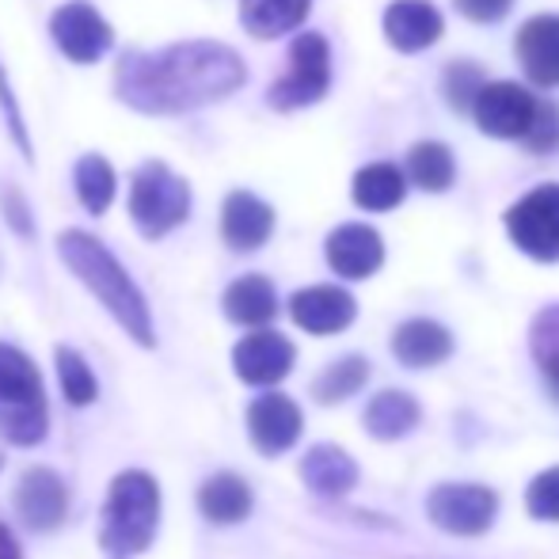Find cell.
Instances as JSON below:
<instances>
[{
    "label": "cell",
    "mask_w": 559,
    "mask_h": 559,
    "mask_svg": "<svg viewBox=\"0 0 559 559\" xmlns=\"http://www.w3.org/2000/svg\"><path fill=\"white\" fill-rule=\"evenodd\" d=\"M301 479L309 491L324 495V499H338L358 484V464L350 453H343L338 445H312L301 461Z\"/></svg>",
    "instance_id": "obj_20"
},
{
    "label": "cell",
    "mask_w": 559,
    "mask_h": 559,
    "mask_svg": "<svg viewBox=\"0 0 559 559\" xmlns=\"http://www.w3.org/2000/svg\"><path fill=\"white\" fill-rule=\"evenodd\" d=\"M456 8L476 23H499L514 8V0H456Z\"/></svg>",
    "instance_id": "obj_34"
},
{
    "label": "cell",
    "mask_w": 559,
    "mask_h": 559,
    "mask_svg": "<svg viewBox=\"0 0 559 559\" xmlns=\"http://www.w3.org/2000/svg\"><path fill=\"white\" fill-rule=\"evenodd\" d=\"M243 61L222 43H179L156 53H130L118 66V96L145 115H179L233 96Z\"/></svg>",
    "instance_id": "obj_1"
},
{
    "label": "cell",
    "mask_w": 559,
    "mask_h": 559,
    "mask_svg": "<svg viewBox=\"0 0 559 559\" xmlns=\"http://www.w3.org/2000/svg\"><path fill=\"white\" fill-rule=\"evenodd\" d=\"M392 354L407 369H430L453 354V335L435 320H407L392 335Z\"/></svg>",
    "instance_id": "obj_19"
},
{
    "label": "cell",
    "mask_w": 559,
    "mask_h": 559,
    "mask_svg": "<svg viewBox=\"0 0 559 559\" xmlns=\"http://www.w3.org/2000/svg\"><path fill=\"white\" fill-rule=\"evenodd\" d=\"M312 0H240V23L255 38H278L301 27Z\"/></svg>",
    "instance_id": "obj_24"
},
{
    "label": "cell",
    "mask_w": 559,
    "mask_h": 559,
    "mask_svg": "<svg viewBox=\"0 0 559 559\" xmlns=\"http://www.w3.org/2000/svg\"><path fill=\"white\" fill-rule=\"evenodd\" d=\"M160 525V487L148 472L130 468L118 472L111 491H107L104 522H99V545L107 559H133L141 556L156 537Z\"/></svg>",
    "instance_id": "obj_3"
},
{
    "label": "cell",
    "mask_w": 559,
    "mask_h": 559,
    "mask_svg": "<svg viewBox=\"0 0 559 559\" xmlns=\"http://www.w3.org/2000/svg\"><path fill=\"white\" fill-rule=\"evenodd\" d=\"M199 510L214 525H236L251 514V487L233 472H217L199 491Z\"/></svg>",
    "instance_id": "obj_23"
},
{
    "label": "cell",
    "mask_w": 559,
    "mask_h": 559,
    "mask_svg": "<svg viewBox=\"0 0 559 559\" xmlns=\"http://www.w3.org/2000/svg\"><path fill=\"white\" fill-rule=\"evenodd\" d=\"M278 312V294L263 274H243L225 289V317L240 328H263Z\"/></svg>",
    "instance_id": "obj_21"
},
{
    "label": "cell",
    "mask_w": 559,
    "mask_h": 559,
    "mask_svg": "<svg viewBox=\"0 0 559 559\" xmlns=\"http://www.w3.org/2000/svg\"><path fill=\"white\" fill-rule=\"evenodd\" d=\"M525 507L540 522H559V464L533 479L530 491H525Z\"/></svg>",
    "instance_id": "obj_31"
},
{
    "label": "cell",
    "mask_w": 559,
    "mask_h": 559,
    "mask_svg": "<svg viewBox=\"0 0 559 559\" xmlns=\"http://www.w3.org/2000/svg\"><path fill=\"white\" fill-rule=\"evenodd\" d=\"M222 233L225 243L233 251H255L271 240L274 233V210L263 199L248 191H233L225 199V214H222Z\"/></svg>",
    "instance_id": "obj_18"
},
{
    "label": "cell",
    "mask_w": 559,
    "mask_h": 559,
    "mask_svg": "<svg viewBox=\"0 0 559 559\" xmlns=\"http://www.w3.org/2000/svg\"><path fill=\"white\" fill-rule=\"evenodd\" d=\"M301 407L282 392H263L255 404L248 407V435L263 456H278L301 438Z\"/></svg>",
    "instance_id": "obj_13"
},
{
    "label": "cell",
    "mask_w": 559,
    "mask_h": 559,
    "mask_svg": "<svg viewBox=\"0 0 559 559\" xmlns=\"http://www.w3.org/2000/svg\"><path fill=\"white\" fill-rule=\"evenodd\" d=\"M427 514L438 530L456 533V537H479L491 530L499 514V499L484 484H442L430 491Z\"/></svg>",
    "instance_id": "obj_8"
},
{
    "label": "cell",
    "mask_w": 559,
    "mask_h": 559,
    "mask_svg": "<svg viewBox=\"0 0 559 559\" xmlns=\"http://www.w3.org/2000/svg\"><path fill=\"white\" fill-rule=\"evenodd\" d=\"M289 317H294V324L305 328L309 335H338L354 324L358 305H354V297L338 286H309V289H297L294 294Z\"/></svg>",
    "instance_id": "obj_14"
},
{
    "label": "cell",
    "mask_w": 559,
    "mask_h": 559,
    "mask_svg": "<svg viewBox=\"0 0 559 559\" xmlns=\"http://www.w3.org/2000/svg\"><path fill=\"white\" fill-rule=\"evenodd\" d=\"M191 214V187L164 164H145L130 187V217L148 240L168 236Z\"/></svg>",
    "instance_id": "obj_5"
},
{
    "label": "cell",
    "mask_w": 559,
    "mask_h": 559,
    "mask_svg": "<svg viewBox=\"0 0 559 559\" xmlns=\"http://www.w3.org/2000/svg\"><path fill=\"white\" fill-rule=\"evenodd\" d=\"M50 35H53V43H58V50L66 53V58L81 61V66L99 61L115 43L107 20L92 4H84V0H73V4H66V8L53 12Z\"/></svg>",
    "instance_id": "obj_10"
},
{
    "label": "cell",
    "mask_w": 559,
    "mask_h": 559,
    "mask_svg": "<svg viewBox=\"0 0 559 559\" xmlns=\"http://www.w3.org/2000/svg\"><path fill=\"white\" fill-rule=\"evenodd\" d=\"M361 423H366V430L377 442H396V438L412 435V430L419 427V404H415L407 392H396V389L377 392V396L369 400Z\"/></svg>",
    "instance_id": "obj_22"
},
{
    "label": "cell",
    "mask_w": 559,
    "mask_h": 559,
    "mask_svg": "<svg viewBox=\"0 0 559 559\" xmlns=\"http://www.w3.org/2000/svg\"><path fill=\"white\" fill-rule=\"evenodd\" d=\"M366 377H369V361L358 358V354H346V358L332 361V366L317 377L312 396H317L320 404H343V400H350L354 392L366 384Z\"/></svg>",
    "instance_id": "obj_27"
},
{
    "label": "cell",
    "mask_w": 559,
    "mask_h": 559,
    "mask_svg": "<svg viewBox=\"0 0 559 559\" xmlns=\"http://www.w3.org/2000/svg\"><path fill=\"white\" fill-rule=\"evenodd\" d=\"M328 88H332V50H328V38L317 35V31H305L289 46L286 76L271 84L266 99H271L274 111H297V107L324 99Z\"/></svg>",
    "instance_id": "obj_6"
},
{
    "label": "cell",
    "mask_w": 559,
    "mask_h": 559,
    "mask_svg": "<svg viewBox=\"0 0 559 559\" xmlns=\"http://www.w3.org/2000/svg\"><path fill=\"white\" fill-rule=\"evenodd\" d=\"M15 510L23 525L35 533H50L66 522L69 514V491L53 468H27L15 487Z\"/></svg>",
    "instance_id": "obj_11"
},
{
    "label": "cell",
    "mask_w": 559,
    "mask_h": 559,
    "mask_svg": "<svg viewBox=\"0 0 559 559\" xmlns=\"http://www.w3.org/2000/svg\"><path fill=\"white\" fill-rule=\"evenodd\" d=\"M0 559H20V545H15L12 530L0 522Z\"/></svg>",
    "instance_id": "obj_35"
},
{
    "label": "cell",
    "mask_w": 559,
    "mask_h": 559,
    "mask_svg": "<svg viewBox=\"0 0 559 559\" xmlns=\"http://www.w3.org/2000/svg\"><path fill=\"white\" fill-rule=\"evenodd\" d=\"M328 263L338 278H369L381 271L384 263V243L377 236V228L369 225H338L328 236Z\"/></svg>",
    "instance_id": "obj_15"
},
{
    "label": "cell",
    "mask_w": 559,
    "mask_h": 559,
    "mask_svg": "<svg viewBox=\"0 0 559 559\" xmlns=\"http://www.w3.org/2000/svg\"><path fill=\"white\" fill-rule=\"evenodd\" d=\"M0 438L20 449L46 438V392L38 366L8 343H0Z\"/></svg>",
    "instance_id": "obj_4"
},
{
    "label": "cell",
    "mask_w": 559,
    "mask_h": 559,
    "mask_svg": "<svg viewBox=\"0 0 559 559\" xmlns=\"http://www.w3.org/2000/svg\"><path fill=\"white\" fill-rule=\"evenodd\" d=\"M61 259L69 263V271L92 289V294L104 301V309L122 324V332L141 346H153L156 332H153V312H148L141 289L133 286V278L122 271V263L96 240V236L81 233V228H69L58 240Z\"/></svg>",
    "instance_id": "obj_2"
},
{
    "label": "cell",
    "mask_w": 559,
    "mask_h": 559,
    "mask_svg": "<svg viewBox=\"0 0 559 559\" xmlns=\"http://www.w3.org/2000/svg\"><path fill=\"white\" fill-rule=\"evenodd\" d=\"M407 176H412L415 187H423V191L438 194V191H449L453 187V153H449L445 145H438V141H419V145H412V153H407Z\"/></svg>",
    "instance_id": "obj_26"
},
{
    "label": "cell",
    "mask_w": 559,
    "mask_h": 559,
    "mask_svg": "<svg viewBox=\"0 0 559 559\" xmlns=\"http://www.w3.org/2000/svg\"><path fill=\"white\" fill-rule=\"evenodd\" d=\"M354 202L369 214H384V210H396L407 194V179L396 164H369L354 176L350 187Z\"/></svg>",
    "instance_id": "obj_25"
},
{
    "label": "cell",
    "mask_w": 559,
    "mask_h": 559,
    "mask_svg": "<svg viewBox=\"0 0 559 559\" xmlns=\"http://www.w3.org/2000/svg\"><path fill=\"white\" fill-rule=\"evenodd\" d=\"M530 346H533V358H537V366L545 369V377L559 389V305L545 309L537 320H533Z\"/></svg>",
    "instance_id": "obj_30"
},
{
    "label": "cell",
    "mask_w": 559,
    "mask_h": 559,
    "mask_svg": "<svg viewBox=\"0 0 559 559\" xmlns=\"http://www.w3.org/2000/svg\"><path fill=\"white\" fill-rule=\"evenodd\" d=\"M518 61L533 84L556 88L559 84V15H533L518 31Z\"/></svg>",
    "instance_id": "obj_17"
},
{
    "label": "cell",
    "mask_w": 559,
    "mask_h": 559,
    "mask_svg": "<svg viewBox=\"0 0 559 559\" xmlns=\"http://www.w3.org/2000/svg\"><path fill=\"white\" fill-rule=\"evenodd\" d=\"M294 343L278 332H251L248 338H240L233 350V369L243 384H278L282 377L294 369Z\"/></svg>",
    "instance_id": "obj_12"
},
{
    "label": "cell",
    "mask_w": 559,
    "mask_h": 559,
    "mask_svg": "<svg viewBox=\"0 0 559 559\" xmlns=\"http://www.w3.org/2000/svg\"><path fill=\"white\" fill-rule=\"evenodd\" d=\"M115 171L104 156H84L76 164V199L88 214H107V206L115 202Z\"/></svg>",
    "instance_id": "obj_28"
},
{
    "label": "cell",
    "mask_w": 559,
    "mask_h": 559,
    "mask_svg": "<svg viewBox=\"0 0 559 559\" xmlns=\"http://www.w3.org/2000/svg\"><path fill=\"white\" fill-rule=\"evenodd\" d=\"M522 141L533 153H552V148H559V107L537 104L533 122H530V130L522 133Z\"/></svg>",
    "instance_id": "obj_32"
},
{
    "label": "cell",
    "mask_w": 559,
    "mask_h": 559,
    "mask_svg": "<svg viewBox=\"0 0 559 559\" xmlns=\"http://www.w3.org/2000/svg\"><path fill=\"white\" fill-rule=\"evenodd\" d=\"M507 233L537 263L559 259V183L533 187L507 210Z\"/></svg>",
    "instance_id": "obj_7"
},
{
    "label": "cell",
    "mask_w": 559,
    "mask_h": 559,
    "mask_svg": "<svg viewBox=\"0 0 559 559\" xmlns=\"http://www.w3.org/2000/svg\"><path fill=\"white\" fill-rule=\"evenodd\" d=\"M442 12L430 0H396L384 12V35L396 50L419 53L442 38Z\"/></svg>",
    "instance_id": "obj_16"
},
{
    "label": "cell",
    "mask_w": 559,
    "mask_h": 559,
    "mask_svg": "<svg viewBox=\"0 0 559 559\" xmlns=\"http://www.w3.org/2000/svg\"><path fill=\"white\" fill-rule=\"evenodd\" d=\"M533 111H537V99L514 81L479 84L472 99V115L487 138H522L533 122Z\"/></svg>",
    "instance_id": "obj_9"
},
{
    "label": "cell",
    "mask_w": 559,
    "mask_h": 559,
    "mask_svg": "<svg viewBox=\"0 0 559 559\" xmlns=\"http://www.w3.org/2000/svg\"><path fill=\"white\" fill-rule=\"evenodd\" d=\"M58 381L73 407H88L92 400L99 396L96 373H92L88 361H84L76 350H69V346H58Z\"/></svg>",
    "instance_id": "obj_29"
},
{
    "label": "cell",
    "mask_w": 559,
    "mask_h": 559,
    "mask_svg": "<svg viewBox=\"0 0 559 559\" xmlns=\"http://www.w3.org/2000/svg\"><path fill=\"white\" fill-rule=\"evenodd\" d=\"M479 92V69L476 66H453L445 73V96L453 99V107H472V99H476Z\"/></svg>",
    "instance_id": "obj_33"
}]
</instances>
